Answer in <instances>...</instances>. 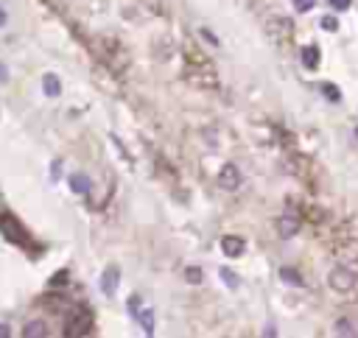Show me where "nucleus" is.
Masks as SVG:
<instances>
[{"instance_id":"1","label":"nucleus","mask_w":358,"mask_h":338,"mask_svg":"<svg viewBox=\"0 0 358 338\" xmlns=\"http://www.w3.org/2000/svg\"><path fill=\"white\" fill-rule=\"evenodd\" d=\"M93 333V316L84 307H73L65 321V336H87Z\"/></svg>"},{"instance_id":"2","label":"nucleus","mask_w":358,"mask_h":338,"mask_svg":"<svg viewBox=\"0 0 358 338\" xmlns=\"http://www.w3.org/2000/svg\"><path fill=\"white\" fill-rule=\"evenodd\" d=\"M0 235H3L9 243H17V246L26 243V232H23V226H20L17 218L9 215V213H0Z\"/></svg>"},{"instance_id":"3","label":"nucleus","mask_w":358,"mask_h":338,"mask_svg":"<svg viewBox=\"0 0 358 338\" xmlns=\"http://www.w3.org/2000/svg\"><path fill=\"white\" fill-rule=\"evenodd\" d=\"M266 31L271 34V39H277V42H286V39H291V20L289 17H269V23H266Z\"/></svg>"},{"instance_id":"4","label":"nucleus","mask_w":358,"mask_h":338,"mask_svg":"<svg viewBox=\"0 0 358 338\" xmlns=\"http://www.w3.org/2000/svg\"><path fill=\"white\" fill-rule=\"evenodd\" d=\"M330 288L333 291H353L356 288V274L353 271H347L344 266H339V269H333L330 271Z\"/></svg>"},{"instance_id":"5","label":"nucleus","mask_w":358,"mask_h":338,"mask_svg":"<svg viewBox=\"0 0 358 338\" xmlns=\"http://www.w3.org/2000/svg\"><path fill=\"white\" fill-rule=\"evenodd\" d=\"M118 282H121V269H118V266L104 269V274H101V294L112 296L115 291H118Z\"/></svg>"},{"instance_id":"6","label":"nucleus","mask_w":358,"mask_h":338,"mask_svg":"<svg viewBox=\"0 0 358 338\" xmlns=\"http://www.w3.org/2000/svg\"><path fill=\"white\" fill-rule=\"evenodd\" d=\"M219 184L224 190H235L238 184H241V171H238L235 165H224L219 174Z\"/></svg>"},{"instance_id":"7","label":"nucleus","mask_w":358,"mask_h":338,"mask_svg":"<svg viewBox=\"0 0 358 338\" xmlns=\"http://www.w3.org/2000/svg\"><path fill=\"white\" fill-rule=\"evenodd\" d=\"M299 226H302V218L297 213H286V215L280 218V235L283 238H294L299 232Z\"/></svg>"},{"instance_id":"8","label":"nucleus","mask_w":358,"mask_h":338,"mask_svg":"<svg viewBox=\"0 0 358 338\" xmlns=\"http://www.w3.org/2000/svg\"><path fill=\"white\" fill-rule=\"evenodd\" d=\"M246 249V243L238 238V235H227V238H221V251L227 254V257H241Z\"/></svg>"},{"instance_id":"9","label":"nucleus","mask_w":358,"mask_h":338,"mask_svg":"<svg viewBox=\"0 0 358 338\" xmlns=\"http://www.w3.org/2000/svg\"><path fill=\"white\" fill-rule=\"evenodd\" d=\"M67 184H70V190H73V193H79V196L90 193V187H93L90 176H84V174H73V176L67 179Z\"/></svg>"},{"instance_id":"10","label":"nucleus","mask_w":358,"mask_h":338,"mask_svg":"<svg viewBox=\"0 0 358 338\" xmlns=\"http://www.w3.org/2000/svg\"><path fill=\"white\" fill-rule=\"evenodd\" d=\"M134 319L140 321V327H143L146 336H154V310H151V307H140Z\"/></svg>"},{"instance_id":"11","label":"nucleus","mask_w":358,"mask_h":338,"mask_svg":"<svg viewBox=\"0 0 358 338\" xmlns=\"http://www.w3.org/2000/svg\"><path fill=\"white\" fill-rule=\"evenodd\" d=\"M299 56H302V64H305L308 70H316V64H319V48H316V45H305V48L299 51Z\"/></svg>"},{"instance_id":"12","label":"nucleus","mask_w":358,"mask_h":338,"mask_svg":"<svg viewBox=\"0 0 358 338\" xmlns=\"http://www.w3.org/2000/svg\"><path fill=\"white\" fill-rule=\"evenodd\" d=\"M42 90L48 98H56L62 92V84H59V76H53V73H45L42 78Z\"/></svg>"},{"instance_id":"13","label":"nucleus","mask_w":358,"mask_h":338,"mask_svg":"<svg viewBox=\"0 0 358 338\" xmlns=\"http://www.w3.org/2000/svg\"><path fill=\"white\" fill-rule=\"evenodd\" d=\"M280 279H283V282H289V285H294V288H302V285H305L302 274H299V271H294V269H289V266H283V269H280Z\"/></svg>"},{"instance_id":"14","label":"nucleus","mask_w":358,"mask_h":338,"mask_svg":"<svg viewBox=\"0 0 358 338\" xmlns=\"http://www.w3.org/2000/svg\"><path fill=\"white\" fill-rule=\"evenodd\" d=\"M45 333H48L45 321H28L26 327H23V336H26V338H42Z\"/></svg>"},{"instance_id":"15","label":"nucleus","mask_w":358,"mask_h":338,"mask_svg":"<svg viewBox=\"0 0 358 338\" xmlns=\"http://www.w3.org/2000/svg\"><path fill=\"white\" fill-rule=\"evenodd\" d=\"M322 92H325L327 101H333V104H339V101H341V92L336 90V84H330V81H325V84H322Z\"/></svg>"},{"instance_id":"16","label":"nucleus","mask_w":358,"mask_h":338,"mask_svg":"<svg viewBox=\"0 0 358 338\" xmlns=\"http://www.w3.org/2000/svg\"><path fill=\"white\" fill-rule=\"evenodd\" d=\"M336 336H350V338H353V336H356V330H353V324H350L347 319H339V321H336Z\"/></svg>"},{"instance_id":"17","label":"nucleus","mask_w":358,"mask_h":338,"mask_svg":"<svg viewBox=\"0 0 358 338\" xmlns=\"http://www.w3.org/2000/svg\"><path fill=\"white\" fill-rule=\"evenodd\" d=\"M185 279H188V282H193V285H199L201 279H204V274H201V269L191 266V269H185Z\"/></svg>"},{"instance_id":"18","label":"nucleus","mask_w":358,"mask_h":338,"mask_svg":"<svg viewBox=\"0 0 358 338\" xmlns=\"http://www.w3.org/2000/svg\"><path fill=\"white\" fill-rule=\"evenodd\" d=\"M219 274H221V279H224V282H227L229 288H238V285H241V279H238V274H235V271H229V269H221Z\"/></svg>"},{"instance_id":"19","label":"nucleus","mask_w":358,"mask_h":338,"mask_svg":"<svg viewBox=\"0 0 358 338\" xmlns=\"http://www.w3.org/2000/svg\"><path fill=\"white\" fill-rule=\"evenodd\" d=\"M319 26H322L325 31H339V20L333 17V14H325V17L319 20Z\"/></svg>"},{"instance_id":"20","label":"nucleus","mask_w":358,"mask_h":338,"mask_svg":"<svg viewBox=\"0 0 358 338\" xmlns=\"http://www.w3.org/2000/svg\"><path fill=\"white\" fill-rule=\"evenodd\" d=\"M311 6H314V0H294V9L297 11H308Z\"/></svg>"},{"instance_id":"21","label":"nucleus","mask_w":358,"mask_h":338,"mask_svg":"<svg viewBox=\"0 0 358 338\" xmlns=\"http://www.w3.org/2000/svg\"><path fill=\"white\" fill-rule=\"evenodd\" d=\"M327 3H330L333 9L336 11H344V9H350V0H327Z\"/></svg>"},{"instance_id":"22","label":"nucleus","mask_w":358,"mask_h":338,"mask_svg":"<svg viewBox=\"0 0 358 338\" xmlns=\"http://www.w3.org/2000/svg\"><path fill=\"white\" fill-rule=\"evenodd\" d=\"M6 81H9V67L0 61V84H6Z\"/></svg>"},{"instance_id":"23","label":"nucleus","mask_w":358,"mask_h":338,"mask_svg":"<svg viewBox=\"0 0 358 338\" xmlns=\"http://www.w3.org/2000/svg\"><path fill=\"white\" fill-rule=\"evenodd\" d=\"M201 36H204V39H207L210 45H219V39H216V34H210L207 28H204V31H201Z\"/></svg>"},{"instance_id":"24","label":"nucleus","mask_w":358,"mask_h":338,"mask_svg":"<svg viewBox=\"0 0 358 338\" xmlns=\"http://www.w3.org/2000/svg\"><path fill=\"white\" fill-rule=\"evenodd\" d=\"M6 26V9H0V28Z\"/></svg>"},{"instance_id":"25","label":"nucleus","mask_w":358,"mask_h":338,"mask_svg":"<svg viewBox=\"0 0 358 338\" xmlns=\"http://www.w3.org/2000/svg\"><path fill=\"white\" fill-rule=\"evenodd\" d=\"M0 336H3V338L9 336V327H6V324H0Z\"/></svg>"},{"instance_id":"26","label":"nucleus","mask_w":358,"mask_h":338,"mask_svg":"<svg viewBox=\"0 0 358 338\" xmlns=\"http://www.w3.org/2000/svg\"><path fill=\"white\" fill-rule=\"evenodd\" d=\"M356 140H358V129H356Z\"/></svg>"}]
</instances>
